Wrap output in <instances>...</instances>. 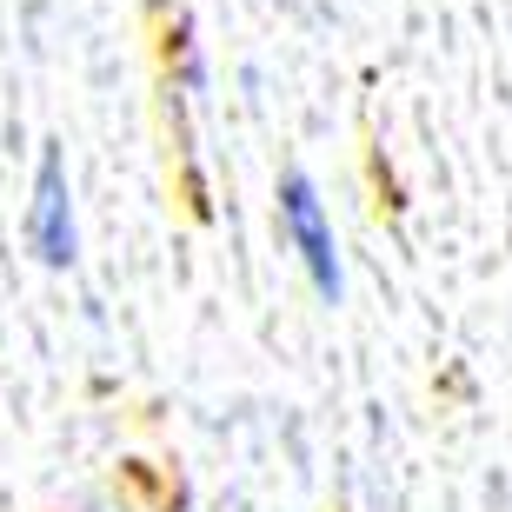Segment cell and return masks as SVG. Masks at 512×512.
I'll use <instances>...</instances> for the list:
<instances>
[{
	"label": "cell",
	"instance_id": "obj_1",
	"mask_svg": "<svg viewBox=\"0 0 512 512\" xmlns=\"http://www.w3.org/2000/svg\"><path fill=\"white\" fill-rule=\"evenodd\" d=\"M280 233H286V247L300 253V266L313 273L320 300H326V306H340V293H346L340 240H333V213H326L320 187H313L306 173H286V180H280Z\"/></svg>",
	"mask_w": 512,
	"mask_h": 512
},
{
	"label": "cell",
	"instance_id": "obj_2",
	"mask_svg": "<svg viewBox=\"0 0 512 512\" xmlns=\"http://www.w3.org/2000/svg\"><path fill=\"white\" fill-rule=\"evenodd\" d=\"M27 240L40 266H74L80 260V227H74V187H67V160L47 153L34 180V207H27Z\"/></svg>",
	"mask_w": 512,
	"mask_h": 512
}]
</instances>
